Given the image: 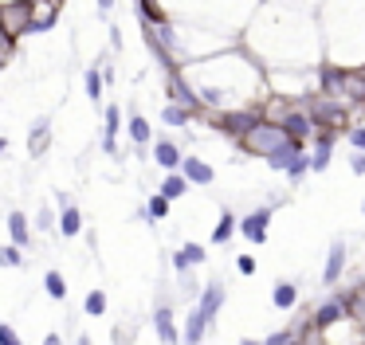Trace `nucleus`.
<instances>
[{
    "label": "nucleus",
    "instance_id": "nucleus-1",
    "mask_svg": "<svg viewBox=\"0 0 365 345\" xmlns=\"http://www.w3.org/2000/svg\"><path fill=\"white\" fill-rule=\"evenodd\" d=\"M287 130H283V122H259V126L252 130V134H244V149L255 153V157H271V153H279L283 145H287Z\"/></svg>",
    "mask_w": 365,
    "mask_h": 345
},
{
    "label": "nucleus",
    "instance_id": "nucleus-2",
    "mask_svg": "<svg viewBox=\"0 0 365 345\" xmlns=\"http://www.w3.org/2000/svg\"><path fill=\"white\" fill-rule=\"evenodd\" d=\"M275 216V204H264V208L247 212V216H240V232H244L252 244H267V224H271Z\"/></svg>",
    "mask_w": 365,
    "mask_h": 345
},
{
    "label": "nucleus",
    "instance_id": "nucleus-3",
    "mask_svg": "<svg viewBox=\"0 0 365 345\" xmlns=\"http://www.w3.org/2000/svg\"><path fill=\"white\" fill-rule=\"evenodd\" d=\"M224 298H228V290H224V283L220 278H208V283H204V290H201V310L208 314V322H213L216 326V318H220V306H224Z\"/></svg>",
    "mask_w": 365,
    "mask_h": 345
},
{
    "label": "nucleus",
    "instance_id": "nucleus-4",
    "mask_svg": "<svg viewBox=\"0 0 365 345\" xmlns=\"http://www.w3.org/2000/svg\"><path fill=\"white\" fill-rule=\"evenodd\" d=\"M315 126H318V118H310L306 110H291V114H283V130H287V137H295V142L310 137Z\"/></svg>",
    "mask_w": 365,
    "mask_h": 345
},
{
    "label": "nucleus",
    "instance_id": "nucleus-5",
    "mask_svg": "<svg viewBox=\"0 0 365 345\" xmlns=\"http://www.w3.org/2000/svg\"><path fill=\"white\" fill-rule=\"evenodd\" d=\"M153 161H157L162 169H169V173H177V169L185 165V157H181V145L169 142V137H157V142H153Z\"/></svg>",
    "mask_w": 365,
    "mask_h": 345
},
{
    "label": "nucleus",
    "instance_id": "nucleus-6",
    "mask_svg": "<svg viewBox=\"0 0 365 345\" xmlns=\"http://www.w3.org/2000/svg\"><path fill=\"white\" fill-rule=\"evenodd\" d=\"M208 329H213V322H208V314H204L201 306H196V310L189 314V322H185V334H181V345H201Z\"/></svg>",
    "mask_w": 365,
    "mask_h": 345
},
{
    "label": "nucleus",
    "instance_id": "nucleus-7",
    "mask_svg": "<svg viewBox=\"0 0 365 345\" xmlns=\"http://www.w3.org/2000/svg\"><path fill=\"white\" fill-rule=\"evenodd\" d=\"M181 173H185L189 181H193L196 188H208L216 181V169L208 165V161H201V157H185V165H181Z\"/></svg>",
    "mask_w": 365,
    "mask_h": 345
},
{
    "label": "nucleus",
    "instance_id": "nucleus-8",
    "mask_svg": "<svg viewBox=\"0 0 365 345\" xmlns=\"http://www.w3.org/2000/svg\"><path fill=\"white\" fill-rule=\"evenodd\" d=\"M153 329H157V337H162L165 345H181V334H177V322H173L169 306H157V310H153Z\"/></svg>",
    "mask_w": 365,
    "mask_h": 345
},
{
    "label": "nucleus",
    "instance_id": "nucleus-9",
    "mask_svg": "<svg viewBox=\"0 0 365 345\" xmlns=\"http://www.w3.org/2000/svg\"><path fill=\"white\" fill-rule=\"evenodd\" d=\"M303 153H306V149H303V142H295V137H291V142L283 145L279 153H271V157H267V169H271V173H287V169L295 165L298 157H303Z\"/></svg>",
    "mask_w": 365,
    "mask_h": 345
},
{
    "label": "nucleus",
    "instance_id": "nucleus-10",
    "mask_svg": "<svg viewBox=\"0 0 365 345\" xmlns=\"http://www.w3.org/2000/svg\"><path fill=\"white\" fill-rule=\"evenodd\" d=\"M342 271H346V244H342V239H334L330 255H326V267H322V283H338Z\"/></svg>",
    "mask_w": 365,
    "mask_h": 345
},
{
    "label": "nucleus",
    "instance_id": "nucleus-11",
    "mask_svg": "<svg viewBox=\"0 0 365 345\" xmlns=\"http://www.w3.org/2000/svg\"><path fill=\"white\" fill-rule=\"evenodd\" d=\"M349 306H354V302H349L346 295H342V298H330L326 306H318V314H315V326H318V329H326L330 322H338L342 314H349Z\"/></svg>",
    "mask_w": 365,
    "mask_h": 345
},
{
    "label": "nucleus",
    "instance_id": "nucleus-12",
    "mask_svg": "<svg viewBox=\"0 0 365 345\" xmlns=\"http://www.w3.org/2000/svg\"><path fill=\"white\" fill-rule=\"evenodd\" d=\"M169 196H162V193H153L150 200L142 204V208H137V220H150V224H157V220H165L169 216Z\"/></svg>",
    "mask_w": 365,
    "mask_h": 345
},
{
    "label": "nucleus",
    "instance_id": "nucleus-13",
    "mask_svg": "<svg viewBox=\"0 0 365 345\" xmlns=\"http://www.w3.org/2000/svg\"><path fill=\"white\" fill-rule=\"evenodd\" d=\"M208 259V251H204L201 244H185L177 255H173V267H177V275H185L189 267H196V263H204Z\"/></svg>",
    "mask_w": 365,
    "mask_h": 345
},
{
    "label": "nucleus",
    "instance_id": "nucleus-14",
    "mask_svg": "<svg viewBox=\"0 0 365 345\" xmlns=\"http://www.w3.org/2000/svg\"><path fill=\"white\" fill-rule=\"evenodd\" d=\"M118 130H122V114H118V106H106V134H102V153H118Z\"/></svg>",
    "mask_w": 365,
    "mask_h": 345
},
{
    "label": "nucleus",
    "instance_id": "nucleus-15",
    "mask_svg": "<svg viewBox=\"0 0 365 345\" xmlns=\"http://www.w3.org/2000/svg\"><path fill=\"white\" fill-rule=\"evenodd\" d=\"M232 232H240V216L232 208H220V220H216V227H213V244H228Z\"/></svg>",
    "mask_w": 365,
    "mask_h": 345
},
{
    "label": "nucleus",
    "instance_id": "nucleus-16",
    "mask_svg": "<svg viewBox=\"0 0 365 345\" xmlns=\"http://www.w3.org/2000/svg\"><path fill=\"white\" fill-rule=\"evenodd\" d=\"M51 142V118H35L32 134H28V149H32V157H40L43 149H47Z\"/></svg>",
    "mask_w": 365,
    "mask_h": 345
},
{
    "label": "nucleus",
    "instance_id": "nucleus-17",
    "mask_svg": "<svg viewBox=\"0 0 365 345\" xmlns=\"http://www.w3.org/2000/svg\"><path fill=\"white\" fill-rule=\"evenodd\" d=\"M9 236H12V244H20V247L32 244V224H28L24 212H12L9 216Z\"/></svg>",
    "mask_w": 365,
    "mask_h": 345
},
{
    "label": "nucleus",
    "instance_id": "nucleus-18",
    "mask_svg": "<svg viewBox=\"0 0 365 345\" xmlns=\"http://www.w3.org/2000/svg\"><path fill=\"white\" fill-rule=\"evenodd\" d=\"M189 185H193V181H189L185 173H169V177H165L162 185H157V193L169 196V200H181V196L189 193Z\"/></svg>",
    "mask_w": 365,
    "mask_h": 345
},
{
    "label": "nucleus",
    "instance_id": "nucleus-19",
    "mask_svg": "<svg viewBox=\"0 0 365 345\" xmlns=\"http://www.w3.org/2000/svg\"><path fill=\"white\" fill-rule=\"evenodd\" d=\"M169 98H173V102H177V106H185V110H196V106H201V102H204V98H196V94H193V91H189V86H185V83H181V79H177V75H173V79H169Z\"/></svg>",
    "mask_w": 365,
    "mask_h": 345
},
{
    "label": "nucleus",
    "instance_id": "nucleus-20",
    "mask_svg": "<svg viewBox=\"0 0 365 345\" xmlns=\"http://www.w3.org/2000/svg\"><path fill=\"white\" fill-rule=\"evenodd\" d=\"M330 153H334V137L322 134V137H318V145H315V153H310V169H315V173H322V169L330 165Z\"/></svg>",
    "mask_w": 365,
    "mask_h": 345
},
{
    "label": "nucleus",
    "instance_id": "nucleus-21",
    "mask_svg": "<svg viewBox=\"0 0 365 345\" xmlns=\"http://www.w3.org/2000/svg\"><path fill=\"white\" fill-rule=\"evenodd\" d=\"M271 302L279 306V310L295 306V302H298V286H295V283H275V286H271Z\"/></svg>",
    "mask_w": 365,
    "mask_h": 345
},
{
    "label": "nucleus",
    "instance_id": "nucleus-22",
    "mask_svg": "<svg viewBox=\"0 0 365 345\" xmlns=\"http://www.w3.org/2000/svg\"><path fill=\"white\" fill-rule=\"evenodd\" d=\"M60 232L63 236H79V232H83V212H79L75 204L60 212Z\"/></svg>",
    "mask_w": 365,
    "mask_h": 345
},
{
    "label": "nucleus",
    "instance_id": "nucleus-23",
    "mask_svg": "<svg viewBox=\"0 0 365 345\" xmlns=\"http://www.w3.org/2000/svg\"><path fill=\"white\" fill-rule=\"evenodd\" d=\"M130 137H134V145H150L153 142V130H150V122H145L142 114L130 118Z\"/></svg>",
    "mask_w": 365,
    "mask_h": 345
},
{
    "label": "nucleus",
    "instance_id": "nucleus-24",
    "mask_svg": "<svg viewBox=\"0 0 365 345\" xmlns=\"http://www.w3.org/2000/svg\"><path fill=\"white\" fill-rule=\"evenodd\" d=\"M102 83H106V75H99L94 67H86L83 86H86V98H91V102H102Z\"/></svg>",
    "mask_w": 365,
    "mask_h": 345
},
{
    "label": "nucleus",
    "instance_id": "nucleus-25",
    "mask_svg": "<svg viewBox=\"0 0 365 345\" xmlns=\"http://www.w3.org/2000/svg\"><path fill=\"white\" fill-rule=\"evenodd\" d=\"M43 290H47V298H67V283H63L60 271H47V278H43Z\"/></svg>",
    "mask_w": 365,
    "mask_h": 345
},
{
    "label": "nucleus",
    "instance_id": "nucleus-26",
    "mask_svg": "<svg viewBox=\"0 0 365 345\" xmlns=\"http://www.w3.org/2000/svg\"><path fill=\"white\" fill-rule=\"evenodd\" d=\"M162 122L165 126H189V110L177 106V102H169V106L162 110Z\"/></svg>",
    "mask_w": 365,
    "mask_h": 345
},
{
    "label": "nucleus",
    "instance_id": "nucleus-27",
    "mask_svg": "<svg viewBox=\"0 0 365 345\" xmlns=\"http://www.w3.org/2000/svg\"><path fill=\"white\" fill-rule=\"evenodd\" d=\"M83 310L91 314V318H102V314H106V295H102V290H91L86 302H83Z\"/></svg>",
    "mask_w": 365,
    "mask_h": 345
},
{
    "label": "nucleus",
    "instance_id": "nucleus-28",
    "mask_svg": "<svg viewBox=\"0 0 365 345\" xmlns=\"http://www.w3.org/2000/svg\"><path fill=\"white\" fill-rule=\"evenodd\" d=\"M0 259H4V267H20V263H24V247H20V244H9Z\"/></svg>",
    "mask_w": 365,
    "mask_h": 345
},
{
    "label": "nucleus",
    "instance_id": "nucleus-29",
    "mask_svg": "<svg viewBox=\"0 0 365 345\" xmlns=\"http://www.w3.org/2000/svg\"><path fill=\"white\" fill-rule=\"evenodd\" d=\"M55 224H60V220L51 216V208H40V216H35V227H40V232H51Z\"/></svg>",
    "mask_w": 365,
    "mask_h": 345
},
{
    "label": "nucleus",
    "instance_id": "nucleus-30",
    "mask_svg": "<svg viewBox=\"0 0 365 345\" xmlns=\"http://www.w3.org/2000/svg\"><path fill=\"white\" fill-rule=\"evenodd\" d=\"M346 142L354 145V149H361V153H365V126H354V130L346 134Z\"/></svg>",
    "mask_w": 365,
    "mask_h": 345
},
{
    "label": "nucleus",
    "instance_id": "nucleus-31",
    "mask_svg": "<svg viewBox=\"0 0 365 345\" xmlns=\"http://www.w3.org/2000/svg\"><path fill=\"white\" fill-rule=\"evenodd\" d=\"M264 345H295V334H291V329H279V334H271Z\"/></svg>",
    "mask_w": 365,
    "mask_h": 345
},
{
    "label": "nucleus",
    "instance_id": "nucleus-32",
    "mask_svg": "<svg viewBox=\"0 0 365 345\" xmlns=\"http://www.w3.org/2000/svg\"><path fill=\"white\" fill-rule=\"evenodd\" d=\"M0 345H20V337H16V329L9 326V322H4V326H0Z\"/></svg>",
    "mask_w": 365,
    "mask_h": 345
},
{
    "label": "nucleus",
    "instance_id": "nucleus-33",
    "mask_svg": "<svg viewBox=\"0 0 365 345\" xmlns=\"http://www.w3.org/2000/svg\"><path fill=\"white\" fill-rule=\"evenodd\" d=\"M236 271H240V275H255V259H252V255H240Z\"/></svg>",
    "mask_w": 365,
    "mask_h": 345
},
{
    "label": "nucleus",
    "instance_id": "nucleus-34",
    "mask_svg": "<svg viewBox=\"0 0 365 345\" xmlns=\"http://www.w3.org/2000/svg\"><path fill=\"white\" fill-rule=\"evenodd\" d=\"M349 169H354L357 177H365V153H361V149H357L354 157H349Z\"/></svg>",
    "mask_w": 365,
    "mask_h": 345
},
{
    "label": "nucleus",
    "instance_id": "nucleus-35",
    "mask_svg": "<svg viewBox=\"0 0 365 345\" xmlns=\"http://www.w3.org/2000/svg\"><path fill=\"white\" fill-rule=\"evenodd\" d=\"M111 47H114V51L122 47V32H118V28H111Z\"/></svg>",
    "mask_w": 365,
    "mask_h": 345
},
{
    "label": "nucleus",
    "instance_id": "nucleus-36",
    "mask_svg": "<svg viewBox=\"0 0 365 345\" xmlns=\"http://www.w3.org/2000/svg\"><path fill=\"white\" fill-rule=\"evenodd\" d=\"M111 9H114V0H99V12H102V16H106Z\"/></svg>",
    "mask_w": 365,
    "mask_h": 345
},
{
    "label": "nucleus",
    "instance_id": "nucleus-37",
    "mask_svg": "<svg viewBox=\"0 0 365 345\" xmlns=\"http://www.w3.org/2000/svg\"><path fill=\"white\" fill-rule=\"evenodd\" d=\"M43 345H63V341H60V334H47V337H43Z\"/></svg>",
    "mask_w": 365,
    "mask_h": 345
},
{
    "label": "nucleus",
    "instance_id": "nucleus-38",
    "mask_svg": "<svg viewBox=\"0 0 365 345\" xmlns=\"http://www.w3.org/2000/svg\"><path fill=\"white\" fill-rule=\"evenodd\" d=\"M236 345H264V341H255V337H240Z\"/></svg>",
    "mask_w": 365,
    "mask_h": 345
},
{
    "label": "nucleus",
    "instance_id": "nucleus-39",
    "mask_svg": "<svg viewBox=\"0 0 365 345\" xmlns=\"http://www.w3.org/2000/svg\"><path fill=\"white\" fill-rule=\"evenodd\" d=\"M361 216H365V200H361Z\"/></svg>",
    "mask_w": 365,
    "mask_h": 345
}]
</instances>
